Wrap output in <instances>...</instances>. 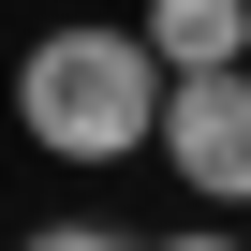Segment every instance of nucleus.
Here are the masks:
<instances>
[{"instance_id": "obj_4", "label": "nucleus", "mask_w": 251, "mask_h": 251, "mask_svg": "<svg viewBox=\"0 0 251 251\" xmlns=\"http://www.w3.org/2000/svg\"><path fill=\"white\" fill-rule=\"evenodd\" d=\"M15 251H133V236H103V222H30Z\"/></svg>"}, {"instance_id": "obj_3", "label": "nucleus", "mask_w": 251, "mask_h": 251, "mask_svg": "<svg viewBox=\"0 0 251 251\" xmlns=\"http://www.w3.org/2000/svg\"><path fill=\"white\" fill-rule=\"evenodd\" d=\"M148 45H163V74L251 59V0H148Z\"/></svg>"}, {"instance_id": "obj_1", "label": "nucleus", "mask_w": 251, "mask_h": 251, "mask_svg": "<svg viewBox=\"0 0 251 251\" xmlns=\"http://www.w3.org/2000/svg\"><path fill=\"white\" fill-rule=\"evenodd\" d=\"M15 133H30L45 163H133V148L163 133V45H148V30H103V15L45 30V45L15 59Z\"/></svg>"}, {"instance_id": "obj_2", "label": "nucleus", "mask_w": 251, "mask_h": 251, "mask_svg": "<svg viewBox=\"0 0 251 251\" xmlns=\"http://www.w3.org/2000/svg\"><path fill=\"white\" fill-rule=\"evenodd\" d=\"M207 207H251V59H207V74H163V133H148Z\"/></svg>"}, {"instance_id": "obj_5", "label": "nucleus", "mask_w": 251, "mask_h": 251, "mask_svg": "<svg viewBox=\"0 0 251 251\" xmlns=\"http://www.w3.org/2000/svg\"><path fill=\"white\" fill-rule=\"evenodd\" d=\"M148 251H236V236H222V222H192V236H148Z\"/></svg>"}]
</instances>
